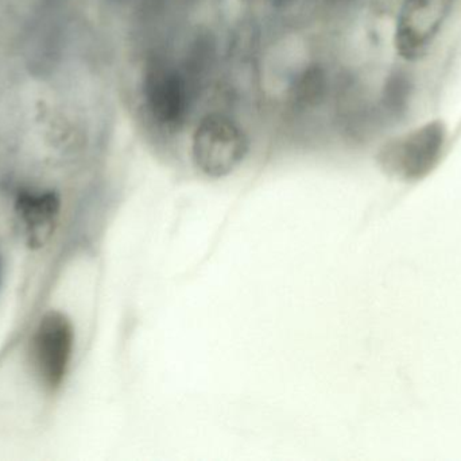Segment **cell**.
<instances>
[{"label":"cell","instance_id":"cell-4","mask_svg":"<svg viewBox=\"0 0 461 461\" xmlns=\"http://www.w3.org/2000/svg\"><path fill=\"white\" fill-rule=\"evenodd\" d=\"M73 348V327L59 311H50L41 319L32 337V362L46 389L61 386L69 367Z\"/></svg>","mask_w":461,"mask_h":461},{"label":"cell","instance_id":"cell-2","mask_svg":"<svg viewBox=\"0 0 461 461\" xmlns=\"http://www.w3.org/2000/svg\"><path fill=\"white\" fill-rule=\"evenodd\" d=\"M249 152V141L243 130L221 114H212L200 121L192 140L194 164L211 178L230 175L243 161Z\"/></svg>","mask_w":461,"mask_h":461},{"label":"cell","instance_id":"cell-5","mask_svg":"<svg viewBox=\"0 0 461 461\" xmlns=\"http://www.w3.org/2000/svg\"><path fill=\"white\" fill-rule=\"evenodd\" d=\"M16 207L29 232L30 243L42 245L59 216V198L54 194H24Z\"/></svg>","mask_w":461,"mask_h":461},{"label":"cell","instance_id":"cell-6","mask_svg":"<svg viewBox=\"0 0 461 461\" xmlns=\"http://www.w3.org/2000/svg\"><path fill=\"white\" fill-rule=\"evenodd\" d=\"M148 97L151 111L162 122H175L180 115L183 97L178 84L172 78H156L149 86Z\"/></svg>","mask_w":461,"mask_h":461},{"label":"cell","instance_id":"cell-3","mask_svg":"<svg viewBox=\"0 0 461 461\" xmlns=\"http://www.w3.org/2000/svg\"><path fill=\"white\" fill-rule=\"evenodd\" d=\"M446 143V129L440 122L425 124L390 143L381 152L382 167L398 178L417 180L438 164Z\"/></svg>","mask_w":461,"mask_h":461},{"label":"cell","instance_id":"cell-1","mask_svg":"<svg viewBox=\"0 0 461 461\" xmlns=\"http://www.w3.org/2000/svg\"><path fill=\"white\" fill-rule=\"evenodd\" d=\"M457 0H401L395 19L394 46L409 62L425 59L443 32Z\"/></svg>","mask_w":461,"mask_h":461}]
</instances>
